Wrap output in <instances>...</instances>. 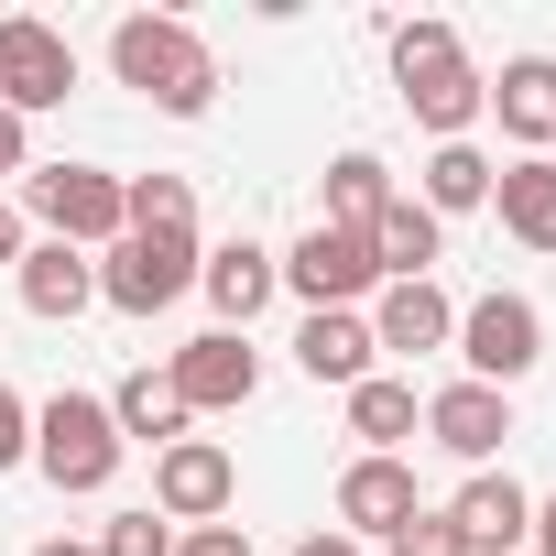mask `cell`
<instances>
[{
    "mask_svg": "<svg viewBox=\"0 0 556 556\" xmlns=\"http://www.w3.org/2000/svg\"><path fill=\"white\" fill-rule=\"evenodd\" d=\"M34 556H99V545H77V534H55V545H34Z\"/></svg>",
    "mask_w": 556,
    "mask_h": 556,
    "instance_id": "34",
    "label": "cell"
},
{
    "mask_svg": "<svg viewBox=\"0 0 556 556\" xmlns=\"http://www.w3.org/2000/svg\"><path fill=\"white\" fill-rule=\"evenodd\" d=\"M121 229H197V186L186 175H131L121 186Z\"/></svg>",
    "mask_w": 556,
    "mask_h": 556,
    "instance_id": "25",
    "label": "cell"
},
{
    "mask_svg": "<svg viewBox=\"0 0 556 556\" xmlns=\"http://www.w3.org/2000/svg\"><path fill=\"white\" fill-rule=\"evenodd\" d=\"M534 556H556V502H534Z\"/></svg>",
    "mask_w": 556,
    "mask_h": 556,
    "instance_id": "33",
    "label": "cell"
},
{
    "mask_svg": "<svg viewBox=\"0 0 556 556\" xmlns=\"http://www.w3.org/2000/svg\"><path fill=\"white\" fill-rule=\"evenodd\" d=\"M295 556H371V545H350V534H306Z\"/></svg>",
    "mask_w": 556,
    "mask_h": 556,
    "instance_id": "32",
    "label": "cell"
},
{
    "mask_svg": "<svg viewBox=\"0 0 556 556\" xmlns=\"http://www.w3.org/2000/svg\"><path fill=\"white\" fill-rule=\"evenodd\" d=\"M371 262H382V285H426V262H437V207L426 197H393L371 218Z\"/></svg>",
    "mask_w": 556,
    "mask_h": 556,
    "instance_id": "20",
    "label": "cell"
},
{
    "mask_svg": "<svg viewBox=\"0 0 556 556\" xmlns=\"http://www.w3.org/2000/svg\"><path fill=\"white\" fill-rule=\"evenodd\" d=\"M480 110H502V131L513 142H545L556 131V55H513L502 77H491V99Z\"/></svg>",
    "mask_w": 556,
    "mask_h": 556,
    "instance_id": "19",
    "label": "cell"
},
{
    "mask_svg": "<svg viewBox=\"0 0 556 556\" xmlns=\"http://www.w3.org/2000/svg\"><path fill=\"white\" fill-rule=\"evenodd\" d=\"M34 469H45L55 491H110V480H121L110 393H55V404H34Z\"/></svg>",
    "mask_w": 556,
    "mask_h": 556,
    "instance_id": "3",
    "label": "cell"
},
{
    "mask_svg": "<svg viewBox=\"0 0 556 556\" xmlns=\"http://www.w3.org/2000/svg\"><path fill=\"white\" fill-rule=\"evenodd\" d=\"M229 491H240V469H229L218 437H175V447H153V513H164V523H218Z\"/></svg>",
    "mask_w": 556,
    "mask_h": 556,
    "instance_id": "10",
    "label": "cell"
},
{
    "mask_svg": "<svg viewBox=\"0 0 556 556\" xmlns=\"http://www.w3.org/2000/svg\"><path fill=\"white\" fill-rule=\"evenodd\" d=\"M110 426H121V447H131V437L175 447V437H186V404H175V382H164V371H131V382L110 393Z\"/></svg>",
    "mask_w": 556,
    "mask_h": 556,
    "instance_id": "22",
    "label": "cell"
},
{
    "mask_svg": "<svg viewBox=\"0 0 556 556\" xmlns=\"http://www.w3.org/2000/svg\"><path fill=\"white\" fill-rule=\"evenodd\" d=\"M12 285H23V306H34L45 328H66V317H88V306H99V262H88V251H66V240H34V251L12 262Z\"/></svg>",
    "mask_w": 556,
    "mask_h": 556,
    "instance_id": "14",
    "label": "cell"
},
{
    "mask_svg": "<svg viewBox=\"0 0 556 556\" xmlns=\"http://www.w3.org/2000/svg\"><path fill=\"white\" fill-rule=\"evenodd\" d=\"M175 556H251V534H240V523H186Z\"/></svg>",
    "mask_w": 556,
    "mask_h": 556,
    "instance_id": "29",
    "label": "cell"
},
{
    "mask_svg": "<svg viewBox=\"0 0 556 556\" xmlns=\"http://www.w3.org/2000/svg\"><path fill=\"white\" fill-rule=\"evenodd\" d=\"M110 77L142 88L164 121H197V110L218 99V55H207L175 12H121V34H110Z\"/></svg>",
    "mask_w": 556,
    "mask_h": 556,
    "instance_id": "1",
    "label": "cell"
},
{
    "mask_svg": "<svg viewBox=\"0 0 556 556\" xmlns=\"http://www.w3.org/2000/svg\"><path fill=\"white\" fill-rule=\"evenodd\" d=\"M447 534H458L469 556H513V545L534 534V491H523L513 469H469L458 502H447Z\"/></svg>",
    "mask_w": 556,
    "mask_h": 556,
    "instance_id": "11",
    "label": "cell"
},
{
    "mask_svg": "<svg viewBox=\"0 0 556 556\" xmlns=\"http://www.w3.org/2000/svg\"><path fill=\"white\" fill-rule=\"evenodd\" d=\"M273 273H285V285L306 295V317H328V306H361L371 285H382V262H371V229H306L285 262H273Z\"/></svg>",
    "mask_w": 556,
    "mask_h": 556,
    "instance_id": "7",
    "label": "cell"
},
{
    "mask_svg": "<svg viewBox=\"0 0 556 556\" xmlns=\"http://www.w3.org/2000/svg\"><path fill=\"white\" fill-rule=\"evenodd\" d=\"M415 513H426V502H415V469H404V458H350V480H339L350 545H393Z\"/></svg>",
    "mask_w": 556,
    "mask_h": 556,
    "instance_id": "12",
    "label": "cell"
},
{
    "mask_svg": "<svg viewBox=\"0 0 556 556\" xmlns=\"http://www.w3.org/2000/svg\"><path fill=\"white\" fill-rule=\"evenodd\" d=\"M426 437H437L447 458H469V469H480V458L513 437V393H491V382H447V393L426 404Z\"/></svg>",
    "mask_w": 556,
    "mask_h": 556,
    "instance_id": "15",
    "label": "cell"
},
{
    "mask_svg": "<svg viewBox=\"0 0 556 556\" xmlns=\"http://www.w3.org/2000/svg\"><path fill=\"white\" fill-rule=\"evenodd\" d=\"M491 175H502V164H480L469 142H437V164H426V207H437V218H458V207H491Z\"/></svg>",
    "mask_w": 556,
    "mask_h": 556,
    "instance_id": "24",
    "label": "cell"
},
{
    "mask_svg": "<svg viewBox=\"0 0 556 556\" xmlns=\"http://www.w3.org/2000/svg\"><path fill=\"white\" fill-rule=\"evenodd\" d=\"M295 361H306V382H339V393H350V382H371V361H382V350H371V317L328 306V317H306V328H295Z\"/></svg>",
    "mask_w": 556,
    "mask_h": 556,
    "instance_id": "17",
    "label": "cell"
},
{
    "mask_svg": "<svg viewBox=\"0 0 556 556\" xmlns=\"http://www.w3.org/2000/svg\"><path fill=\"white\" fill-rule=\"evenodd\" d=\"M23 207L66 240V251H110L121 240V175H99V164H45V175H23Z\"/></svg>",
    "mask_w": 556,
    "mask_h": 556,
    "instance_id": "5",
    "label": "cell"
},
{
    "mask_svg": "<svg viewBox=\"0 0 556 556\" xmlns=\"http://www.w3.org/2000/svg\"><path fill=\"white\" fill-rule=\"evenodd\" d=\"M197 229H121L110 251H99V295L121 306V317H164L186 285H197Z\"/></svg>",
    "mask_w": 556,
    "mask_h": 556,
    "instance_id": "4",
    "label": "cell"
},
{
    "mask_svg": "<svg viewBox=\"0 0 556 556\" xmlns=\"http://www.w3.org/2000/svg\"><path fill=\"white\" fill-rule=\"evenodd\" d=\"M393 77H404V110H415L437 142H458V131L480 121V99H491V77L458 55L447 23H404V34H393Z\"/></svg>",
    "mask_w": 556,
    "mask_h": 556,
    "instance_id": "2",
    "label": "cell"
},
{
    "mask_svg": "<svg viewBox=\"0 0 556 556\" xmlns=\"http://www.w3.org/2000/svg\"><path fill=\"white\" fill-rule=\"evenodd\" d=\"M382 207H393L382 153H339V164H328V229H371Z\"/></svg>",
    "mask_w": 556,
    "mask_h": 556,
    "instance_id": "23",
    "label": "cell"
},
{
    "mask_svg": "<svg viewBox=\"0 0 556 556\" xmlns=\"http://www.w3.org/2000/svg\"><path fill=\"white\" fill-rule=\"evenodd\" d=\"M66 99H77V45L55 23L12 12V23H0V110L34 121V110H66Z\"/></svg>",
    "mask_w": 556,
    "mask_h": 556,
    "instance_id": "6",
    "label": "cell"
},
{
    "mask_svg": "<svg viewBox=\"0 0 556 556\" xmlns=\"http://www.w3.org/2000/svg\"><path fill=\"white\" fill-rule=\"evenodd\" d=\"M545 142H556V131H545ZM545 164H556V153H545Z\"/></svg>",
    "mask_w": 556,
    "mask_h": 556,
    "instance_id": "35",
    "label": "cell"
},
{
    "mask_svg": "<svg viewBox=\"0 0 556 556\" xmlns=\"http://www.w3.org/2000/svg\"><path fill=\"white\" fill-rule=\"evenodd\" d=\"M23 458H34V404L0 382V469H23Z\"/></svg>",
    "mask_w": 556,
    "mask_h": 556,
    "instance_id": "28",
    "label": "cell"
},
{
    "mask_svg": "<svg viewBox=\"0 0 556 556\" xmlns=\"http://www.w3.org/2000/svg\"><path fill=\"white\" fill-rule=\"evenodd\" d=\"M23 251H34V240H23V207H12V197H0V273H12Z\"/></svg>",
    "mask_w": 556,
    "mask_h": 556,
    "instance_id": "30",
    "label": "cell"
},
{
    "mask_svg": "<svg viewBox=\"0 0 556 556\" xmlns=\"http://www.w3.org/2000/svg\"><path fill=\"white\" fill-rule=\"evenodd\" d=\"M23 153H34V142H23V121L0 110V175H23Z\"/></svg>",
    "mask_w": 556,
    "mask_h": 556,
    "instance_id": "31",
    "label": "cell"
},
{
    "mask_svg": "<svg viewBox=\"0 0 556 556\" xmlns=\"http://www.w3.org/2000/svg\"><path fill=\"white\" fill-rule=\"evenodd\" d=\"M458 361H469V382L513 393V382L545 361V317H534L523 295H480V306H458Z\"/></svg>",
    "mask_w": 556,
    "mask_h": 556,
    "instance_id": "8",
    "label": "cell"
},
{
    "mask_svg": "<svg viewBox=\"0 0 556 556\" xmlns=\"http://www.w3.org/2000/svg\"><path fill=\"white\" fill-rule=\"evenodd\" d=\"M458 339V306L437 295V285H382V306H371V350H447Z\"/></svg>",
    "mask_w": 556,
    "mask_h": 556,
    "instance_id": "16",
    "label": "cell"
},
{
    "mask_svg": "<svg viewBox=\"0 0 556 556\" xmlns=\"http://www.w3.org/2000/svg\"><path fill=\"white\" fill-rule=\"evenodd\" d=\"M197 285H207L218 328H240V339H251V317L285 295V273H273V251H262V240H218V251L197 262Z\"/></svg>",
    "mask_w": 556,
    "mask_h": 556,
    "instance_id": "13",
    "label": "cell"
},
{
    "mask_svg": "<svg viewBox=\"0 0 556 556\" xmlns=\"http://www.w3.org/2000/svg\"><path fill=\"white\" fill-rule=\"evenodd\" d=\"M382 556H469V545L447 534V513H415V523H404V534H393Z\"/></svg>",
    "mask_w": 556,
    "mask_h": 556,
    "instance_id": "27",
    "label": "cell"
},
{
    "mask_svg": "<svg viewBox=\"0 0 556 556\" xmlns=\"http://www.w3.org/2000/svg\"><path fill=\"white\" fill-rule=\"evenodd\" d=\"M99 556H175V523L142 502V513H110L99 523Z\"/></svg>",
    "mask_w": 556,
    "mask_h": 556,
    "instance_id": "26",
    "label": "cell"
},
{
    "mask_svg": "<svg viewBox=\"0 0 556 556\" xmlns=\"http://www.w3.org/2000/svg\"><path fill=\"white\" fill-rule=\"evenodd\" d=\"M426 426V404H415V382H350V437H361V458H393L404 437Z\"/></svg>",
    "mask_w": 556,
    "mask_h": 556,
    "instance_id": "21",
    "label": "cell"
},
{
    "mask_svg": "<svg viewBox=\"0 0 556 556\" xmlns=\"http://www.w3.org/2000/svg\"><path fill=\"white\" fill-rule=\"evenodd\" d=\"M164 382H175V404H186V415H229V404H251L262 350H251L240 328H207V339H186V350L164 361Z\"/></svg>",
    "mask_w": 556,
    "mask_h": 556,
    "instance_id": "9",
    "label": "cell"
},
{
    "mask_svg": "<svg viewBox=\"0 0 556 556\" xmlns=\"http://www.w3.org/2000/svg\"><path fill=\"white\" fill-rule=\"evenodd\" d=\"M491 207H502V229H513L523 251H556V164H545V153L502 164V175H491Z\"/></svg>",
    "mask_w": 556,
    "mask_h": 556,
    "instance_id": "18",
    "label": "cell"
}]
</instances>
